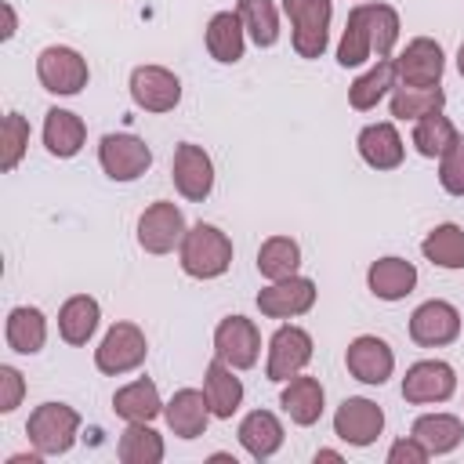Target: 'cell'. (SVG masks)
Returning a JSON list of instances; mask_svg holds the SVG:
<instances>
[{
  "mask_svg": "<svg viewBox=\"0 0 464 464\" xmlns=\"http://www.w3.org/2000/svg\"><path fill=\"white\" fill-rule=\"evenodd\" d=\"M420 254L439 265V268H464V228L446 221V225H435L424 243H420Z\"/></svg>",
  "mask_w": 464,
  "mask_h": 464,
  "instance_id": "34",
  "label": "cell"
},
{
  "mask_svg": "<svg viewBox=\"0 0 464 464\" xmlns=\"http://www.w3.org/2000/svg\"><path fill=\"white\" fill-rule=\"evenodd\" d=\"M36 76H40L44 91H51V94H80L87 87L91 72H87V58L80 51L51 44L36 58Z\"/></svg>",
  "mask_w": 464,
  "mask_h": 464,
  "instance_id": "5",
  "label": "cell"
},
{
  "mask_svg": "<svg viewBox=\"0 0 464 464\" xmlns=\"http://www.w3.org/2000/svg\"><path fill=\"white\" fill-rule=\"evenodd\" d=\"M297 265H301V246L290 236H268L261 243V250H257V272L268 283H279V279L297 276Z\"/></svg>",
  "mask_w": 464,
  "mask_h": 464,
  "instance_id": "31",
  "label": "cell"
},
{
  "mask_svg": "<svg viewBox=\"0 0 464 464\" xmlns=\"http://www.w3.org/2000/svg\"><path fill=\"white\" fill-rule=\"evenodd\" d=\"M410 435H413L431 457H442V453H453V450L460 446L464 424H460V417H453V413H424V417L413 420Z\"/></svg>",
  "mask_w": 464,
  "mask_h": 464,
  "instance_id": "26",
  "label": "cell"
},
{
  "mask_svg": "<svg viewBox=\"0 0 464 464\" xmlns=\"http://www.w3.org/2000/svg\"><path fill=\"white\" fill-rule=\"evenodd\" d=\"M236 14L243 18V29L257 47H272L279 40V14L272 0H239Z\"/></svg>",
  "mask_w": 464,
  "mask_h": 464,
  "instance_id": "37",
  "label": "cell"
},
{
  "mask_svg": "<svg viewBox=\"0 0 464 464\" xmlns=\"http://www.w3.org/2000/svg\"><path fill=\"white\" fill-rule=\"evenodd\" d=\"M457 138H460V130H457V127L450 123V116H442V112H431V116L413 120V149H417L420 156H428V160L442 156Z\"/></svg>",
  "mask_w": 464,
  "mask_h": 464,
  "instance_id": "36",
  "label": "cell"
},
{
  "mask_svg": "<svg viewBox=\"0 0 464 464\" xmlns=\"http://www.w3.org/2000/svg\"><path fill=\"white\" fill-rule=\"evenodd\" d=\"M123 464H160L163 460V439L149 428V420H130L116 446Z\"/></svg>",
  "mask_w": 464,
  "mask_h": 464,
  "instance_id": "33",
  "label": "cell"
},
{
  "mask_svg": "<svg viewBox=\"0 0 464 464\" xmlns=\"http://www.w3.org/2000/svg\"><path fill=\"white\" fill-rule=\"evenodd\" d=\"M457 69H460V76H464V44H460V51H457Z\"/></svg>",
  "mask_w": 464,
  "mask_h": 464,
  "instance_id": "45",
  "label": "cell"
},
{
  "mask_svg": "<svg viewBox=\"0 0 464 464\" xmlns=\"http://www.w3.org/2000/svg\"><path fill=\"white\" fill-rule=\"evenodd\" d=\"M395 80H399V76H395V58H377V65L348 87V102H352V109H359V112L377 109V102L395 87Z\"/></svg>",
  "mask_w": 464,
  "mask_h": 464,
  "instance_id": "32",
  "label": "cell"
},
{
  "mask_svg": "<svg viewBox=\"0 0 464 464\" xmlns=\"http://www.w3.org/2000/svg\"><path fill=\"white\" fill-rule=\"evenodd\" d=\"M163 417H167V424H170V431H174L178 439H199V435L207 431V424H210L214 413H210V402H207L203 392L181 388V392H174L170 402L163 406Z\"/></svg>",
  "mask_w": 464,
  "mask_h": 464,
  "instance_id": "18",
  "label": "cell"
},
{
  "mask_svg": "<svg viewBox=\"0 0 464 464\" xmlns=\"http://www.w3.org/2000/svg\"><path fill=\"white\" fill-rule=\"evenodd\" d=\"M370 58H373V33H370V18H366V4H359L348 11V22H344V33L337 44V62L344 69H355Z\"/></svg>",
  "mask_w": 464,
  "mask_h": 464,
  "instance_id": "29",
  "label": "cell"
},
{
  "mask_svg": "<svg viewBox=\"0 0 464 464\" xmlns=\"http://www.w3.org/2000/svg\"><path fill=\"white\" fill-rule=\"evenodd\" d=\"M283 11L294 29V51L301 58H319L330 44L334 4L330 0H283Z\"/></svg>",
  "mask_w": 464,
  "mask_h": 464,
  "instance_id": "3",
  "label": "cell"
},
{
  "mask_svg": "<svg viewBox=\"0 0 464 464\" xmlns=\"http://www.w3.org/2000/svg\"><path fill=\"white\" fill-rule=\"evenodd\" d=\"M185 214L170 199H156L138 218V243L145 254H170L185 239Z\"/></svg>",
  "mask_w": 464,
  "mask_h": 464,
  "instance_id": "7",
  "label": "cell"
},
{
  "mask_svg": "<svg viewBox=\"0 0 464 464\" xmlns=\"http://www.w3.org/2000/svg\"><path fill=\"white\" fill-rule=\"evenodd\" d=\"M366 18H370V33H373V54L377 58H392V47L399 40V14L388 4H366Z\"/></svg>",
  "mask_w": 464,
  "mask_h": 464,
  "instance_id": "39",
  "label": "cell"
},
{
  "mask_svg": "<svg viewBox=\"0 0 464 464\" xmlns=\"http://www.w3.org/2000/svg\"><path fill=\"white\" fill-rule=\"evenodd\" d=\"M130 98L145 112H170L181 102V80L163 65H138L130 72Z\"/></svg>",
  "mask_w": 464,
  "mask_h": 464,
  "instance_id": "12",
  "label": "cell"
},
{
  "mask_svg": "<svg viewBox=\"0 0 464 464\" xmlns=\"http://www.w3.org/2000/svg\"><path fill=\"white\" fill-rule=\"evenodd\" d=\"M14 29H18V22H14V7H11V4H4V33H0V36H4V40H11V36H14Z\"/></svg>",
  "mask_w": 464,
  "mask_h": 464,
  "instance_id": "43",
  "label": "cell"
},
{
  "mask_svg": "<svg viewBox=\"0 0 464 464\" xmlns=\"http://www.w3.org/2000/svg\"><path fill=\"white\" fill-rule=\"evenodd\" d=\"M319 460H334V464H337V460H344V457H341L337 450H319V453H315V464H319Z\"/></svg>",
  "mask_w": 464,
  "mask_h": 464,
  "instance_id": "44",
  "label": "cell"
},
{
  "mask_svg": "<svg viewBox=\"0 0 464 464\" xmlns=\"http://www.w3.org/2000/svg\"><path fill=\"white\" fill-rule=\"evenodd\" d=\"M381 431H384V410L373 399L352 395L334 413V435L348 446H370V442H377Z\"/></svg>",
  "mask_w": 464,
  "mask_h": 464,
  "instance_id": "10",
  "label": "cell"
},
{
  "mask_svg": "<svg viewBox=\"0 0 464 464\" xmlns=\"http://www.w3.org/2000/svg\"><path fill=\"white\" fill-rule=\"evenodd\" d=\"M460 337V312L450 301H424L410 315V341L420 348H442Z\"/></svg>",
  "mask_w": 464,
  "mask_h": 464,
  "instance_id": "11",
  "label": "cell"
},
{
  "mask_svg": "<svg viewBox=\"0 0 464 464\" xmlns=\"http://www.w3.org/2000/svg\"><path fill=\"white\" fill-rule=\"evenodd\" d=\"M170 178H174V188L192 199V203H203L214 188V160L192 145V141H181L174 149V163H170Z\"/></svg>",
  "mask_w": 464,
  "mask_h": 464,
  "instance_id": "13",
  "label": "cell"
},
{
  "mask_svg": "<svg viewBox=\"0 0 464 464\" xmlns=\"http://www.w3.org/2000/svg\"><path fill=\"white\" fill-rule=\"evenodd\" d=\"M312 359V337L308 330L301 326H279L272 337H268V362H265V373L268 381H290L297 377Z\"/></svg>",
  "mask_w": 464,
  "mask_h": 464,
  "instance_id": "9",
  "label": "cell"
},
{
  "mask_svg": "<svg viewBox=\"0 0 464 464\" xmlns=\"http://www.w3.org/2000/svg\"><path fill=\"white\" fill-rule=\"evenodd\" d=\"M457 392V373L450 362L442 359H424V362H413L402 377V399L406 402H446L450 395Z\"/></svg>",
  "mask_w": 464,
  "mask_h": 464,
  "instance_id": "14",
  "label": "cell"
},
{
  "mask_svg": "<svg viewBox=\"0 0 464 464\" xmlns=\"http://www.w3.org/2000/svg\"><path fill=\"white\" fill-rule=\"evenodd\" d=\"M439 185L450 196H464V138H457L442 156H439Z\"/></svg>",
  "mask_w": 464,
  "mask_h": 464,
  "instance_id": "40",
  "label": "cell"
},
{
  "mask_svg": "<svg viewBox=\"0 0 464 464\" xmlns=\"http://www.w3.org/2000/svg\"><path fill=\"white\" fill-rule=\"evenodd\" d=\"M214 355L232 370H250L261 355V334L246 315H225L214 330Z\"/></svg>",
  "mask_w": 464,
  "mask_h": 464,
  "instance_id": "8",
  "label": "cell"
},
{
  "mask_svg": "<svg viewBox=\"0 0 464 464\" xmlns=\"http://www.w3.org/2000/svg\"><path fill=\"white\" fill-rule=\"evenodd\" d=\"M203 395L210 402V413L221 417V420H228L239 410V402H243V381L232 373V366L225 359L214 355L210 366H207V373H203Z\"/></svg>",
  "mask_w": 464,
  "mask_h": 464,
  "instance_id": "21",
  "label": "cell"
},
{
  "mask_svg": "<svg viewBox=\"0 0 464 464\" xmlns=\"http://www.w3.org/2000/svg\"><path fill=\"white\" fill-rule=\"evenodd\" d=\"M29 145V123L18 112H7L0 123V170H14Z\"/></svg>",
  "mask_w": 464,
  "mask_h": 464,
  "instance_id": "38",
  "label": "cell"
},
{
  "mask_svg": "<svg viewBox=\"0 0 464 464\" xmlns=\"http://www.w3.org/2000/svg\"><path fill=\"white\" fill-rule=\"evenodd\" d=\"M112 410L116 417H123L127 424L130 420H152L163 413V402H160V392L149 377H138L130 384H123L116 395H112Z\"/></svg>",
  "mask_w": 464,
  "mask_h": 464,
  "instance_id": "30",
  "label": "cell"
},
{
  "mask_svg": "<svg viewBox=\"0 0 464 464\" xmlns=\"http://www.w3.org/2000/svg\"><path fill=\"white\" fill-rule=\"evenodd\" d=\"M323 402H326V395H323V384L315 381V377H290V384L283 388V395H279V406H283V413L294 420V424H301V428H308V424H315L319 417H323Z\"/></svg>",
  "mask_w": 464,
  "mask_h": 464,
  "instance_id": "24",
  "label": "cell"
},
{
  "mask_svg": "<svg viewBox=\"0 0 464 464\" xmlns=\"http://www.w3.org/2000/svg\"><path fill=\"white\" fill-rule=\"evenodd\" d=\"M149 355V341L145 334L134 326V323H112L102 337V344L94 348V366L109 377H120V373H130L145 362Z\"/></svg>",
  "mask_w": 464,
  "mask_h": 464,
  "instance_id": "4",
  "label": "cell"
},
{
  "mask_svg": "<svg viewBox=\"0 0 464 464\" xmlns=\"http://www.w3.org/2000/svg\"><path fill=\"white\" fill-rule=\"evenodd\" d=\"M344 366H348V373H352L355 381H362V384H384V381L392 377V370H395V355H392L388 341H381V337H373V334H362V337H355V341L348 344Z\"/></svg>",
  "mask_w": 464,
  "mask_h": 464,
  "instance_id": "17",
  "label": "cell"
},
{
  "mask_svg": "<svg viewBox=\"0 0 464 464\" xmlns=\"http://www.w3.org/2000/svg\"><path fill=\"white\" fill-rule=\"evenodd\" d=\"M355 145H359L362 163L373 167V170H395L402 163V156H406V145H402L395 123H370V127H362Z\"/></svg>",
  "mask_w": 464,
  "mask_h": 464,
  "instance_id": "19",
  "label": "cell"
},
{
  "mask_svg": "<svg viewBox=\"0 0 464 464\" xmlns=\"http://www.w3.org/2000/svg\"><path fill=\"white\" fill-rule=\"evenodd\" d=\"M4 337H7V348L18 352V355H36L47 341V319L40 308L33 304H18L7 312V326H4Z\"/></svg>",
  "mask_w": 464,
  "mask_h": 464,
  "instance_id": "23",
  "label": "cell"
},
{
  "mask_svg": "<svg viewBox=\"0 0 464 464\" xmlns=\"http://www.w3.org/2000/svg\"><path fill=\"white\" fill-rule=\"evenodd\" d=\"M83 138H87V127H83V120L76 112H69V109H51L47 112V120H44V145H47L51 156H58V160L76 156L83 149Z\"/></svg>",
  "mask_w": 464,
  "mask_h": 464,
  "instance_id": "27",
  "label": "cell"
},
{
  "mask_svg": "<svg viewBox=\"0 0 464 464\" xmlns=\"http://www.w3.org/2000/svg\"><path fill=\"white\" fill-rule=\"evenodd\" d=\"M98 163L112 181H134L152 167V149L134 134H105L98 141Z\"/></svg>",
  "mask_w": 464,
  "mask_h": 464,
  "instance_id": "6",
  "label": "cell"
},
{
  "mask_svg": "<svg viewBox=\"0 0 464 464\" xmlns=\"http://www.w3.org/2000/svg\"><path fill=\"white\" fill-rule=\"evenodd\" d=\"M442 69H446L442 47L435 40H428V36L410 40L406 51L395 58V76L406 87H435L442 80Z\"/></svg>",
  "mask_w": 464,
  "mask_h": 464,
  "instance_id": "15",
  "label": "cell"
},
{
  "mask_svg": "<svg viewBox=\"0 0 464 464\" xmlns=\"http://www.w3.org/2000/svg\"><path fill=\"white\" fill-rule=\"evenodd\" d=\"M431 453L413 439V435H406V439H395L392 446H388V464H424Z\"/></svg>",
  "mask_w": 464,
  "mask_h": 464,
  "instance_id": "42",
  "label": "cell"
},
{
  "mask_svg": "<svg viewBox=\"0 0 464 464\" xmlns=\"http://www.w3.org/2000/svg\"><path fill=\"white\" fill-rule=\"evenodd\" d=\"M243 47H246V29H243V18L236 11H218L210 22H207V51L214 62H239L243 58Z\"/></svg>",
  "mask_w": 464,
  "mask_h": 464,
  "instance_id": "25",
  "label": "cell"
},
{
  "mask_svg": "<svg viewBox=\"0 0 464 464\" xmlns=\"http://www.w3.org/2000/svg\"><path fill=\"white\" fill-rule=\"evenodd\" d=\"M239 442L254 460H268L283 446V424L272 410H250L239 420Z\"/></svg>",
  "mask_w": 464,
  "mask_h": 464,
  "instance_id": "22",
  "label": "cell"
},
{
  "mask_svg": "<svg viewBox=\"0 0 464 464\" xmlns=\"http://www.w3.org/2000/svg\"><path fill=\"white\" fill-rule=\"evenodd\" d=\"M98 319H102L98 301L87 297V294H76V297H69V301L58 308V334H62L65 344H76V348H80V344H87L91 334L98 330Z\"/></svg>",
  "mask_w": 464,
  "mask_h": 464,
  "instance_id": "28",
  "label": "cell"
},
{
  "mask_svg": "<svg viewBox=\"0 0 464 464\" xmlns=\"http://www.w3.org/2000/svg\"><path fill=\"white\" fill-rule=\"evenodd\" d=\"M446 105V91L435 83V87H406L399 83L395 94H392V116L395 120H420V116H431V112H442Z\"/></svg>",
  "mask_w": 464,
  "mask_h": 464,
  "instance_id": "35",
  "label": "cell"
},
{
  "mask_svg": "<svg viewBox=\"0 0 464 464\" xmlns=\"http://www.w3.org/2000/svg\"><path fill=\"white\" fill-rule=\"evenodd\" d=\"M25 395V381L14 366H0V413H11Z\"/></svg>",
  "mask_w": 464,
  "mask_h": 464,
  "instance_id": "41",
  "label": "cell"
},
{
  "mask_svg": "<svg viewBox=\"0 0 464 464\" xmlns=\"http://www.w3.org/2000/svg\"><path fill=\"white\" fill-rule=\"evenodd\" d=\"M80 431V413L65 402H44L29 413L25 435L33 442V450H40L44 457H58L76 442Z\"/></svg>",
  "mask_w": 464,
  "mask_h": 464,
  "instance_id": "2",
  "label": "cell"
},
{
  "mask_svg": "<svg viewBox=\"0 0 464 464\" xmlns=\"http://www.w3.org/2000/svg\"><path fill=\"white\" fill-rule=\"evenodd\" d=\"M178 257H181L185 276H192V279H218L232 265V239L218 225L199 221V225H192L185 232Z\"/></svg>",
  "mask_w": 464,
  "mask_h": 464,
  "instance_id": "1",
  "label": "cell"
},
{
  "mask_svg": "<svg viewBox=\"0 0 464 464\" xmlns=\"http://www.w3.org/2000/svg\"><path fill=\"white\" fill-rule=\"evenodd\" d=\"M366 286H370V294L381 297V301H402V297L413 294V286H417V268H413V261H406V257H381V261L370 265Z\"/></svg>",
  "mask_w": 464,
  "mask_h": 464,
  "instance_id": "20",
  "label": "cell"
},
{
  "mask_svg": "<svg viewBox=\"0 0 464 464\" xmlns=\"http://www.w3.org/2000/svg\"><path fill=\"white\" fill-rule=\"evenodd\" d=\"M312 304H315V283L304 279V276H290V279L268 283L257 294V308L268 319H294V315H304Z\"/></svg>",
  "mask_w": 464,
  "mask_h": 464,
  "instance_id": "16",
  "label": "cell"
}]
</instances>
